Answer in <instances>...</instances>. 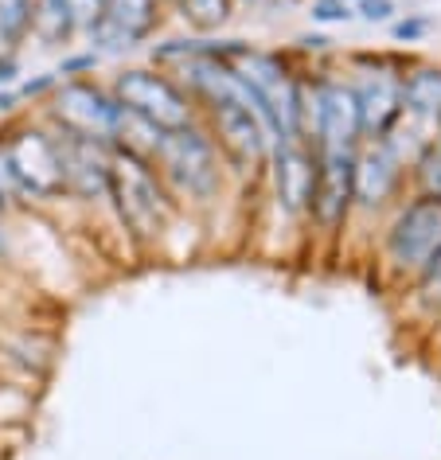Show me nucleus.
I'll return each mask as SVG.
<instances>
[{
    "instance_id": "1",
    "label": "nucleus",
    "mask_w": 441,
    "mask_h": 460,
    "mask_svg": "<svg viewBox=\"0 0 441 460\" xmlns=\"http://www.w3.org/2000/svg\"><path fill=\"white\" fill-rule=\"evenodd\" d=\"M106 191L113 195V203H118V215L122 223L133 230V238H157L160 230L168 223V199L165 191H160L157 176L148 172V164L141 156H130V153H113L110 156V183Z\"/></svg>"
},
{
    "instance_id": "2",
    "label": "nucleus",
    "mask_w": 441,
    "mask_h": 460,
    "mask_svg": "<svg viewBox=\"0 0 441 460\" xmlns=\"http://www.w3.org/2000/svg\"><path fill=\"white\" fill-rule=\"evenodd\" d=\"M113 102H118L125 113H133V118L157 125L160 133L184 129L192 118L188 98H184L168 78H160L153 71H125L118 78V86H113Z\"/></svg>"
},
{
    "instance_id": "3",
    "label": "nucleus",
    "mask_w": 441,
    "mask_h": 460,
    "mask_svg": "<svg viewBox=\"0 0 441 460\" xmlns=\"http://www.w3.org/2000/svg\"><path fill=\"white\" fill-rule=\"evenodd\" d=\"M157 160H160V168L168 172V180L176 183L180 191L200 195V199L215 191V183H219L215 148L207 145V137H200L192 125H184V129H172V133L160 137Z\"/></svg>"
},
{
    "instance_id": "4",
    "label": "nucleus",
    "mask_w": 441,
    "mask_h": 460,
    "mask_svg": "<svg viewBox=\"0 0 441 460\" xmlns=\"http://www.w3.org/2000/svg\"><path fill=\"white\" fill-rule=\"evenodd\" d=\"M391 261L399 270H426L441 254V199H418L394 218L387 238Z\"/></svg>"
},
{
    "instance_id": "5",
    "label": "nucleus",
    "mask_w": 441,
    "mask_h": 460,
    "mask_svg": "<svg viewBox=\"0 0 441 460\" xmlns=\"http://www.w3.org/2000/svg\"><path fill=\"white\" fill-rule=\"evenodd\" d=\"M4 153H8V164H13L20 191L40 195V199H51V195L63 191V156H59V145L48 133H40V129L16 133Z\"/></svg>"
},
{
    "instance_id": "6",
    "label": "nucleus",
    "mask_w": 441,
    "mask_h": 460,
    "mask_svg": "<svg viewBox=\"0 0 441 460\" xmlns=\"http://www.w3.org/2000/svg\"><path fill=\"white\" fill-rule=\"evenodd\" d=\"M118 118H122V106L90 83H67L55 94V121L71 137H86V141L102 145L118 129Z\"/></svg>"
},
{
    "instance_id": "7",
    "label": "nucleus",
    "mask_w": 441,
    "mask_h": 460,
    "mask_svg": "<svg viewBox=\"0 0 441 460\" xmlns=\"http://www.w3.org/2000/svg\"><path fill=\"white\" fill-rule=\"evenodd\" d=\"M312 133L320 141V153H356V141L364 133L356 90L340 83L320 86L312 98Z\"/></svg>"
},
{
    "instance_id": "8",
    "label": "nucleus",
    "mask_w": 441,
    "mask_h": 460,
    "mask_svg": "<svg viewBox=\"0 0 441 460\" xmlns=\"http://www.w3.org/2000/svg\"><path fill=\"white\" fill-rule=\"evenodd\" d=\"M212 113H215V129H219L223 153L235 160L242 172H254L266 160V141H270V129H266L262 113L250 106H238V102H212Z\"/></svg>"
},
{
    "instance_id": "9",
    "label": "nucleus",
    "mask_w": 441,
    "mask_h": 460,
    "mask_svg": "<svg viewBox=\"0 0 441 460\" xmlns=\"http://www.w3.org/2000/svg\"><path fill=\"white\" fill-rule=\"evenodd\" d=\"M274 188L289 215H301L312 207V188H317V160H312L297 141H282L274 153Z\"/></svg>"
},
{
    "instance_id": "10",
    "label": "nucleus",
    "mask_w": 441,
    "mask_h": 460,
    "mask_svg": "<svg viewBox=\"0 0 441 460\" xmlns=\"http://www.w3.org/2000/svg\"><path fill=\"white\" fill-rule=\"evenodd\" d=\"M352 164L356 153H320L317 156V188H312V211L324 226H336L352 207Z\"/></svg>"
},
{
    "instance_id": "11",
    "label": "nucleus",
    "mask_w": 441,
    "mask_h": 460,
    "mask_svg": "<svg viewBox=\"0 0 441 460\" xmlns=\"http://www.w3.org/2000/svg\"><path fill=\"white\" fill-rule=\"evenodd\" d=\"M63 156V191H78V195H94L106 191L110 183V156H102L98 141H86V137H63L59 145Z\"/></svg>"
},
{
    "instance_id": "12",
    "label": "nucleus",
    "mask_w": 441,
    "mask_h": 460,
    "mask_svg": "<svg viewBox=\"0 0 441 460\" xmlns=\"http://www.w3.org/2000/svg\"><path fill=\"white\" fill-rule=\"evenodd\" d=\"M356 102H359V125L364 133H391V125L399 121L402 113V78H394L387 71H375L364 78V86L356 90Z\"/></svg>"
},
{
    "instance_id": "13",
    "label": "nucleus",
    "mask_w": 441,
    "mask_h": 460,
    "mask_svg": "<svg viewBox=\"0 0 441 460\" xmlns=\"http://www.w3.org/2000/svg\"><path fill=\"white\" fill-rule=\"evenodd\" d=\"M394 180H399V156L387 145H371L352 164V199L364 207H379L394 191Z\"/></svg>"
},
{
    "instance_id": "14",
    "label": "nucleus",
    "mask_w": 441,
    "mask_h": 460,
    "mask_svg": "<svg viewBox=\"0 0 441 460\" xmlns=\"http://www.w3.org/2000/svg\"><path fill=\"white\" fill-rule=\"evenodd\" d=\"M402 113L422 125H441V71L426 66L402 83Z\"/></svg>"
},
{
    "instance_id": "15",
    "label": "nucleus",
    "mask_w": 441,
    "mask_h": 460,
    "mask_svg": "<svg viewBox=\"0 0 441 460\" xmlns=\"http://www.w3.org/2000/svg\"><path fill=\"white\" fill-rule=\"evenodd\" d=\"M157 20V0H106V16H102V24H106L118 40H141L148 28H153Z\"/></svg>"
},
{
    "instance_id": "16",
    "label": "nucleus",
    "mask_w": 441,
    "mask_h": 460,
    "mask_svg": "<svg viewBox=\"0 0 441 460\" xmlns=\"http://www.w3.org/2000/svg\"><path fill=\"white\" fill-rule=\"evenodd\" d=\"M32 20H36L32 0H0V59H8V51L24 40Z\"/></svg>"
},
{
    "instance_id": "17",
    "label": "nucleus",
    "mask_w": 441,
    "mask_h": 460,
    "mask_svg": "<svg viewBox=\"0 0 441 460\" xmlns=\"http://www.w3.org/2000/svg\"><path fill=\"white\" fill-rule=\"evenodd\" d=\"M180 4H184V16H188L195 28L212 31V28H219L227 20L230 0H180Z\"/></svg>"
},
{
    "instance_id": "18",
    "label": "nucleus",
    "mask_w": 441,
    "mask_h": 460,
    "mask_svg": "<svg viewBox=\"0 0 441 460\" xmlns=\"http://www.w3.org/2000/svg\"><path fill=\"white\" fill-rule=\"evenodd\" d=\"M359 4H364V0H320V4L312 8V16L324 20V24H340V20L359 16Z\"/></svg>"
},
{
    "instance_id": "19",
    "label": "nucleus",
    "mask_w": 441,
    "mask_h": 460,
    "mask_svg": "<svg viewBox=\"0 0 441 460\" xmlns=\"http://www.w3.org/2000/svg\"><path fill=\"white\" fill-rule=\"evenodd\" d=\"M422 183H426V191L434 195V199H441V145L426 148V156H422Z\"/></svg>"
},
{
    "instance_id": "20",
    "label": "nucleus",
    "mask_w": 441,
    "mask_h": 460,
    "mask_svg": "<svg viewBox=\"0 0 441 460\" xmlns=\"http://www.w3.org/2000/svg\"><path fill=\"white\" fill-rule=\"evenodd\" d=\"M422 296L426 305H441V254L422 270Z\"/></svg>"
},
{
    "instance_id": "21",
    "label": "nucleus",
    "mask_w": 441,
    "mask_h": 460,
    "mask_svg": "<svg viewBox=\"0 0 441 460\" xmlns=\"http://www.w3.org/2000/svg\"><path fill=\"white\" fill-rule=\"evenodd\" d=\"M20 195L16 188V176H13V164H8V153L0 148V207H8Z\"/></svg>"
},
{
    "instance_id": "22",
    "label": "nucleus",
    "mask_w": 441,
    "mask_h": 460,
    "mask_svg": "<svg viewBox=\"0 0 441 460\" xmlns=\"http://www.w3.org/2000/svg\"><path fill=\"white\" fill-rule=\"evenodd\" d=\"M0 254H4V234H0Z\"/></svg>"
}]
</instances>
